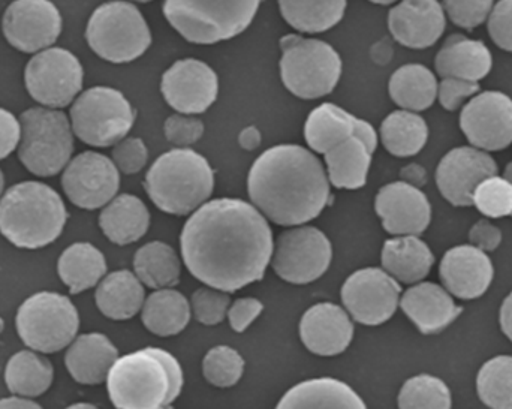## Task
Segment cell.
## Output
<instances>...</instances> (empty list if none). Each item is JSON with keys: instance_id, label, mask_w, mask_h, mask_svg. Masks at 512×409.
I'll list each match as a JSON object with an SVG mask.
<instances>
[{"instance_id": "50", "label": "cell", "mask_w": 512, "mask_h": 409, "mask_svg": "<svg viewBox=\"0 0 512 409\" xmlns=\"http://www.w3.org/2000/svg\"><path fill=\"white\" fill-rule=\"evenodd\" d=\"M264 305L254 297L239 299L230 305L228 309V320H230L231 329L237 333H243L249 329L252 323L262 314Z\"/></svg>"}, {"instance_id": "2", "label": "cell", "mask_w": 512, "mask_h": 409, "mask_svg": "<svg viewBox=\"0 0 512 409\" xmlns=\"http://www.w3.org/2000/svg\"><path fill=\"white\" fill-rule=\"evenodd\" d=\"M248 191L265 218L295 227L321 215L330 201V180L312 152L295 144H280L256 159L249 171Z\"/></svg>"}, {"instance_id": "55", "label": "cell", "mask_w": 512, "mask_h": 409, "mask_svg": "<svg viewBox=\"0 0 512 409\" xmlns=\"http://www.w3.org/2000/svg\"><path fill=\"white\" fill-rule=\"evenodd\" d=\"M501 329L512 342V293L505 299L501 308Z\"/></svg>"}, {"instance_id": "8", "label": "cell", "mask_w": 512, "mask_h": 409, "mask_svg": "<svg viewBox=\"0 0 512 409\" xmlns=\"http://www.w3.org/2000/svg\"><path fill=\"white\" fill-rule=\"evenodd\" d=\"M280 47V75L292 95L316 99L333 92L342 75V60L331 45L319 39L286 35Z\"/></svg>"}, {"instance_id": "59", "label": "cell", "mask_w": 512, "mask_h": 409, "mask_svg": "<svg viewBox=\"0 0 512 409\" xmlns=\"http://www.w3.org/2000/svg\"><path fill=\"white\" fill-rule=\"evenodd\" d=\"M3 186H5V177H3L2 170H0V197L3 194Z\"/></svg>"}, {"instance_id": "35", "label": "cell", "mask_w": 512, "mask_h": 409, "mask_svg": "<svg viewBox=\"0 0 512 409\" xmlns=\"http://www.w3.org/2000/svg\"><path fill=\"white\" fill-rule=\"evenodd\" d=\"M53 365L36 351H20L9 359L5 383L12 395L38 398L53 384Z\"/></svg>"}, {"instance_id": "19", "label": "cell", "mask_w": 512, "mask_h": 409, "mask_svg": "<svg viewBox=\"0 0 512 409\" xmlns=\"http://www.w3.org/2000/svg\"><path fill=\"white\" fill-rule=\"evenodd\" d=\"M498 174L495 159L472 147H459L444 156L436 182L439 191L453 206L468 207L474 204V192L483 180Z\"/></svg>"}, {"instance_id": "25", "label": "cell", "mask_w": 512, "mask_h": 409, "mask_svg": "<svg viewBox=\"0 0 512 409\" xmlns=\"http://www.w3.org/2000/svg\"><path fill=\"white\" fill-rule=\"evenodd\" d=\"M119 359V351L102 333H87L72 341L66 351L65 365L77 383L98 386L107 381L110 369Z\"/></svg>"}, {"instance_id": "22", "label": "cell", "mask_w": 512, "mask_h": 409, "mask_svg": "<svg viewBox=\"0 0 512 409\" xmlns=\"http://www.w3.org/2000/svg\"><path fill=\"white\" fill-rule=\"evenodd\" d=\"M300 338L304 347L316 356H337L351 344L354 324L345 309L334 303H319L304 312Z\"/></svg>"}, {"instance_id": "7", "label": "cell", "mask_w": 512, "mask_h": 409, "mask_svg": "<svg viewBox=\"0 0 512 409\" xmlns=\"http://www.w3.org/2000/svg\"><path fill=\"white\" fill-rule=\"evenodd\" d=\"M21 138L18 159L39 177L59 174L71 161L74 131L63 111L35 107L20 117Z\"/></svg>"}, {"instance_id": "4", "label": "cell", "mask_w": 512, "mask_h": 409, "mask_svg": "<svg viewBox=\"0 0 512 409\" xmlns=\"http://www.w3.org/2000/svg\"><path fill=\"white\" fill-rule=\"evenodd\" d=\"M66 219L62 198L45 183H18L0 198V233L17 248L50 245L62 234Z\"/></svg>"}, {"instance_id": "20", "label": "cell", "mask_w": 512, "mask_h": 409, "mask_svg": "<svg viewBox=\"0 0 512 409\" xmlns=\"http://www.w3.org/2000/svg\"><path fill=\"white\" fill-rule=\"evenodd\" d=\"M375 210L385 231L394 236H420L432 219L426 195L406 182L384 186L376 195Z\"/></svg>"}, {"instance_id": "49", "label": "cell", "mask_w": 512, "mask_h": 409, "mask_svg": "<svg viewBox=\"0 0 512 409\" xmlns=\"http://www.w3.org/2000/svg\"><path fill=\"white\" fill-rule=\"evenodd\" d=\"M480 90L477 81L462 80V78L445 77L438 86L439 101L448 111H456L465 99L471 98Z\"/></svg>"}, {"instance_id": "62", "label": "cell", "mask_w": 512, "mask_h": 409, "mask_svg": "<svg viewBox=\"0 0 512 409\" xmlns=\"http://www.w3.org/2000/svg\"><path fill=\"white\" fill-rule=\"evenodd\" d=\"M0 324H2V321H0Z\"/></svg>"}, {"instance_id": "27", "label": "cell", "mask_w": 512, "mask_h": 409, "mask_svg": "<svg viewBox=\"0 0 512 409\" xmlns=\"http://www.w3.org/2000/svg\"><path fill=\"white\" fill-rule=\"evenodd\" d=\"M99 227L110 242L120 246L131 245L149 230V209L135 195H119L102 210Z\"/></svg>"}, {"instance_id": "17", "label": "cell", "mask_w": 512, "mask_h": 409, "mask_svg": "<svg viewBox=\"0 0 512 409\" xmlns=\"http://www.w3.org/2000/svg\"><path fill=\"white\" fill-rule=\"evenodd\" d=\"M463 134L478 149H507L512 143V99L501 92L475 96L460 116Z\"/></svg>"}, {"instance_id": "46", "label": "cell", "mask_w": 512, "mask_h": 409, "mask_svg": "<svg viewBox=\"0 0 512 409\" xmlns=\"http://www.w3.org/2000/svg\"><path fill=\"white\" fill-rule=\"evenodd\" d=\"M113 162L123 174L140 173L146 167L149 150L141 138H123L113 149Z\"/></svg>"}, {"instance_id": "28", "label": "cell", "mask_w": 512, "mask_h": 409, "mask_svg": "<svg viewBox=\"0 0 512 409\" xmlns=\"http://www.w3.org/2000/svg\"><path fill=\"white\" fill-rule=\"evenodd\" d=\"M95 300L105 317L116 321L129 320L143 308L146 291L135 273L119 270L102 279Z\"/></svg>"}, {"instance_id": "43", "label": "cell", "mask_w": 512, "mask_h": 409, "mask_svg": "<svg viewBox=\"0 0 512 409\" xmlns=\"http://www.w3.org/2000/svg\"><path fill=\"white\" fill-rule=\"evenodd\" d=\"M474 204L490 218L512 215V183L498 176L483 180L475 189Z\"/></svg>"}, {"instance_id": "60", "label": "cell", "mask_w": 512, "mask_h": 409, "mask_svg": "<svg viewBox=\"0 0 512 409\" xmlns=\"http://www.w3.org/2000/svg\"><path fill=\"white\" fill-rule=\"evenodd\" d=\"M69 408H96L95 405H90V404H74V405H71V407Z\"/></svg>"}, {"instance_id": "48", "label": "cell", "mask_w": 512, "mask_h": 409, "mask_svg": "<svg viewBox=\"0 0 512 409\" xmlns=\"http://www.w3.org/2000/svg\"><path fill=\"white\" fill-rule=\"evenodd\" d=\"M489 33L502 50L512 53V0H501L489 15Z\"/></svg>"}, {"instance_id": "61", "label": "cell", "mask_w": 512, "mask_h": 409, "mask_svg": "<svg viewBox=\"0 0 512 409\" xmlns=\"http://www.w3.org/2000/svg\"><path fill=\"white\" fill-rule=\"evenodd\" d=\"M135 2L146 3V2H152V0H135Z\"/></svg>"}, {"instance_id": "57", "label": "cell", "mask_w": 512, "mask_h": 409, "mask_svg": "<svg viewBox=\"0 0 512 409\" xmlns=\"http://www.w3.org/2000/svg\"><path fill=\"white\" fill-rule=\"evenodd\" d=\"M505 179L510 180L512 183V162L507 165V170H505Z\"/></svg>"}, {"instance_id": "9", "label": "cell", "mask_w": 512, "mask_h": 409, "mask_svg": "<svg viewBox=\"0 0 512 409\" xmlns=\"http://www.w3.org/2000/svg\"><path fill=\"white\" fill-rule=\"evenodd\" d=\"M90 48L111 63H128L146 53L152 33L137 6L108 2L99 6L86 30Z\"/></svg>"}, {"instance_id": "47", "label": "cell", "mask_w": 512, "mask_h": 409, "mask_svg": "<svg viewBox=\"0 0 512 409\" xmlns=\"http://www.w3.org/2000/svg\"><path fill=\"white\" fill-rule=\"evenodd\" d=\"M164 131L170 143L179 147H188L203 137L204 123L186 114H174L165 122Z\"/></svg>"}, {"instance_id": "36", "label": "cell", "mask_w": 512, "mask_h": 409, "mask_svg": "<svg viewBox=\"0 0 512 409\" xmlns=\"http://www.w3.org/2000/svg\"><path fill=\"white\" fill-rule=\"evenodd\" d=\"M390 95L405 110H427L438 96V81L429 68L411 63L394 72L390 80Z\"/></svg>"}, {"instance_id": "26", "label": "cell", "mask_w": 512, "mask_h": 409, "mask_svg": "<svg viewBox=\"0 0 512 409\" xmlns=\"http://www.w3.org/2000/svg\"><path fill=\"white\" fill-rule=\"evenodd\" d=\"M436 71L442 78L480 81L492 71L493 57L484 42L453 35L436 56Z\"/></svg>"}, {"instance_id": "38", "label": "cell", "mask_w": 512, "mask_h": 409, "mask_svg": "<svg viewBox=\"0 0 512 409\" xmlns=\"http://www.w3.org/2000/svg\"><path fill=\"white\" fill-rule=\"evenodd\" d=\"M286 23L306 33H321L343 18L346 0H279Z\"/></svg>"}, {"instance_id": "21", "label": "cell", "mask_w": 512, "mask_h": 409, "mask_svg": "<svg viewBox=\"0 0 512 409\" xmlns=\"http://www.w3.org/2000/svg\"><path fill=\"white\" fill-rule=\"evenodd\" d=\"M445 26L444 8L438 0H402L388 15V27L394 39L415 50L435 45Z\"/></svg>"}, {"instance_id": "3", "label": "cell", "mask_w": 512, "mask_h": 409, "mask_svg": "<svg viewBox=\"0 0 512 409\" xmlns=\"http://www.w3.org/2000/svg\"><path fill=\"white\" fill-rule=\"evenodd\" d=\"M185 378L173 354L144 348L119 357L107 377L108 395L116 408H167L182 393Z\"/></svg>"}, {"instance_id": "31", "label": "cell", "mask_w": 512, "mask_h": 409, "mask_svg": "<svg viewBox=\"0 0 512 409\" xmlns=\"http://www.w3.org/2000/svg\"><path fill=\"white\" fill-rule=\"evenodd\" d=\"M277 408H366L360 396L342 381L318 378L286 392Z\"/></svg>"}, {"instance_id": "42", "label": "cell", "mask_w": 512, "mask_h": 409, "mask_svg": "<svg viewBox=\"0 0 512 409\" xmlns=\"http://www.w3.org/2000/svg\"><path fill=\"white\" fill-rule=\"evenodd\" d=\"M243 371H245V360L236 350L227 345L212 348L204 357V378L219 389L236 386L242 378Z\"/></svg>"}, {"instance_id": "11", "label": "cell", "mask_w": 512, "mask_h": 409, "mask_svg": "<svg viewBox=\"0 0 512 409\" xmlns=\"http://www.w3.org/2000/svg\"><path fill=\"white\" fill-rule=\"evenodd\" d=\"M135 111L119 90L98 86L78 96L71 108L72 131L83 143L110 147L128 135Z\"/></svg>"}, {"instance_id": "58", "label": "cell", "mask_w": 512, "mask_h": 409, "mask_svg": "<svg viewBox=\"0 0 512 409\" xmlns=\"http://www.w3.org/2000/svg\"><path fill=\"white\" fill-rule=\"evenodd\" d=\"M370 2L378 3V5H391V3L397 2V0H370Z\"/></svg>"}, {"instance_id": "30", "label": "cell", "mask_w": 512, "mask_h": 409, "mask_svg": "<svg viewBox=\"0 0 512 409\" xmlns=\"http://www.w3.org/2000/svg\"><path fill=\"white\" fill-rule=\"evenodd\" d=\"M192 308L185 296L173 288H161L144 300L141 320L153 335H179L191 321Z\"/></svg>"}, {"instance_id": "23", "label": "cell", "mask_w": 512, "mask_h": 409, "mask_svg": "<svg viewBox=\"0 0 512 409\" xmlns=\"http://www.w3.org/2000/svg\"><path fill=\"white\" fill-rule=\"evenodd\" d=\"M492 260L475 246H457L442 258L439 275L442 284L463 300L477 299L489 290L493 281Z\"/></svg>"}, {"instance_id": "39", "label": "cell", "mask_w": 512, "mask_h": 409, "mask_svg": "<svg viewBox=\"0 0 512 409\" xmlns=\"http://www.w3.org/2000/svg\"><path fill=\"white\" fill-rule=\"evenodd\" d=\"M429 129L423 117L412 111H394L381 125L382 144L399 158L417 155L427 143Z\"/></svg>"}, {"instance_id": "6", "label": "cell", "mask_w": 512, "mask_h": 409, "mask_svg": "<svg viewBox=\"0 0 512 409\" xmlns=\"http://www.w3.org/2000/svg\"><path fill=\"white\" fill-rule=\"evenodd\" d=\"M262 0H165L171 26L194 44H216L245 32Z\"/></svg>"}, {"instance_id": "34", "label": "cell", "mask_w": 512, "mask_h": 409, "mask_svg": "<svg viewBox=\"0 0 512 409\" xmlns=\"http://www.w3.org/2000/svg\"><path fill=\"white\" fill-rule=\"evenodd\" d=\"M57 272L71 294L83 293L104 279L107 261L90 243H74L59 258Z\"/></svg>"}, {"instance_id": "53", "label": "cell", "mask_w": 512, "mask_h": 409, "mask_svg": "<svg viewBox=\"0 0 512 409\" xmlns=\"http://www.w3.org/2000/svg\"><path fill=\"white\" fill-rule=\"evenodd\" d=\"M400 177H402L403 182L409 183V185L420 186L426 185L427 174L424 171L423 167L417 164L408 165V167L403 168L402 173H400Z\"/></svg>"}, {"instance_id": "16", "label": "cell", "mask_w": 512, "mask_h": 409, "mask_svg": "<svg viewBox=\"0 0 512 409\" xmlns=\"http://www.w3.org/2000/svg\"><path fill=\"white\" fill-rule=\"evenodd\" d=\"M62 32L59 9L50 0H15L3 15V33L12 47L36 53L50 47Z\"/></svg>"}, {"instance_id": "33", "label": "cell", "mask_w": 512, "mask_h": 409, "mask_svg": "<svg viewBox=\"0 0 512 409\" xmlns=\"http://www.w3.org/2000/svg\"><path fill=\"white\" fill-rule=\"evenodd\" d=\"M358 119L334 104H322L307 117L304 138L310 149L325 153L357 132Z\"/></svg>"}, {"instance_id": "51", "label": "cell", "mask_w": 512, "mask_h": 409, "mask_svg": "<svg viewBox=\"0 0 512 409\" xmlns=\"http://www.w3.org/2000/svg\"><path fill=\"white\" fill-rule=\"evenodd\" d=\"M20 138V120L15 119L14 114L0 108V159H5L17 149Z\"/></svg>"}, {"instance_id": "32", "label": "cell", "mask_w": 512, "mask_h": 409, "mask_svg": "<svg viewBox=\"0 0 512 409\" xmlns=\"http://www.w3.org/2000/svg\"><path fill=\"white\" fill-rule=\"evenodd\" d=\"M373 152L357 135L325 153L328 180L337 189H360L366 185Z\"/></svg>"}, {"instance_id": "44", "label": "cell", "mask_w": 512, "mask_h": 409, "mask_svg": "<svg viewBox=\"0 0 512 409\" xmlns=\"http://www.w3.org/2000/svg\"><path fill=\"white\" fill-rule=\"evenodd\" d=\"M231 300L227 291L218 288H200L192 294L191 308L195 318L204 326H216L227 317Z\"/></svg>"}, {"instance_id": "15", "label": "cell", "mask_w": 512, "mask_h": 409, "mask_svg": "<svg viewBox=\"0 0 512 409\" xmlns=\"http://www.w3.org/2000/svg\"><path fill=\"white\" fill-rule=\"evenodd\" d=\"M62 186L66 197L80 209H101L119 192V168L101 153L84 152L66 165Z\"/></svg>"}, {"instance_id": "24", "label": "cell", "mask_w": 512, "mask_h": 409, "mask_svg": "<svg viewBox=\"0 0 512 409\" xmlns=\"http://www.w3.org/2000/svg\"><path fill=\"white\" fill-rule=\"evenodd\" d=\"M400 306L424 335H435L447 329L463 311L444 288L430 282L409 288Z\"/></svg>"}, {"instance_id": "54", "label": "cell", "mask_w": 512, "mask_h": 409, "mask_svg": "<svg viewBox=\"0 0 512 409\" xmlns=\"http://www.w3.org/2000/svg\"><path fill=\"white\" fill-rule=\"evenodd\" d=\"M239 143L242 149L252 152V150L258 149L259 144H261V132L255 126H249V128L240 132Z\"/></svg>"}, {"instance_id": "41", "label": "cell", "mask_w": 512, "mask_h": 409, "mask_svg": "<svg viewBox=\"0 0 512 409\" xmlns=\"http://www.w3.org/2000/svg\"><path fill=\"white\" fill-rule=\"evenodd\" d=\"M399 407L451 408V393L439 378L418 375L406 381L400 390Z\"/></svg>"}, {"instance_id": "45", "label": "cell", "mask_w": 512, "mask_h": 409, "mask_svg": "<svg viewBox=\"0 0 512 409\" xmlns=\"http://www.w3.org/2000/svg\"><path fill=\"white\" fill-rule=\"evenodd\" d=\"M444 6L454 24L474 30L489 17L493 0H444Z\"/></svg>"}, {"instance_id": "12", "label": "cell", "mask_w": 512, "mask_h": 409, "mask_svg": "<svg viewBox=\"0 0 512 409\" xmlns=\"http://www.w3.org/2000/svg\"><path fill=\"white\" fill-rule=\"evenodd\" d=\"M330 240L315 227H298L280 234L270 264L289 284L304 285L321 278L331 264Z\"/></svg>"}, {"instance_id": "40", "label": "cell", "mask_w": 512, "mask_h": 409, "mask_svg": "<svg viewBox=\"0 0 512 409\" xmlns=\"http://www.w3.org/2000/svg\"><path fill=\"white\" fill-rule=\"evenodd\" d=\"M481 401L492 408H512V357L499 356L481 368L477 378Z\"/></svg>"}, {"instance_id": "13", "label": "cell", "mask_w": 512, "mask_h": 409, "mask_svg": "<svg viewBox=\"0 0 512 409\" xmlns=\"http://www.w3.org/2000/svg\"><path fill=\"white\" fill-rule=\"evenodd\" d=\"M83 66L65 48H45L27 63L26 87L39 104L63 108L74 101L83 87Z\"/></svg>"}, {"instance_id": "10", "label": "cell", "mask_w": 512, "mask_h": 409, "mask_svg": "<svg viewBox=\"0 0 512 409\" xmlns=\"http://www.w3.org/2000/svg\"><path fill=\"white\" fill-rule=\"evenodd\" d=\"M78 327L77 308L62 294H35L17 312L18 336L27 348L38 353L62 351L72 344Z\"/></svg>"}, {"instance_id": "52", "label": "cell", "mask_w": 512, "mask_h": 409, "mask_svg": "<svg viewBox=\"0 0 512 409\" xmlns=\"http://www.w3.org/2000/svg\"><path fill=\"white\" fill-rule=\"evenodd\" d=\"M469 240L475 248L484 252H492L498 249L502 242V233L498 227L490 224L489 221L477 222L469 233Z\"/></svg>"}, {"instance_id": "14", "label": "cell", "mask_w": 512, "mask_h": 409, "mask_svg": "<svg viewBox=\"0 0 512 409\" xmlns=\"http://www.w3.org/2000/svg\"><path fill=\"white\" fill-rule=\"evenodd\" d=\"M399 282L385 270L361 269L342 287V302L348 314L364 326H381L390 320L400 302Z\"/></svg>"}, {"instance_id": "5", "label": "cell", "mask_w": 512, "mask_h": 409, "mask_svg": "<svg viewBox=\"0 0 512 409\" xmlns=\"http://www.w3.org/2000/svg\"><path fill=\"white\" fill-rule=\"evenodd\" d=\"M144 188L162 212L185 216L209 200L215 173L203 155L180 147L156 159L147 171Z\"/></svg>"}, {"instance_id": "18", "label": "cell", "mask_w": 512, "mask_h": 409, "mask_svg": "<svg viewBox=\"0 0 512 409\" xmlns=\"http://www.w3.org/2000/svg\"><path fill=\"white\" fill-rule=\"evenodd\" d=\"M161 89L165 101L174 110L182 114H201L218 98V75L201 60H179L165 72Z\"/></svg>"}, {"instance_id": "29", "label": "cell", "mask_w": 512, "mask_h": 409, "mask_svg": "<svg viewBox=\"0 0 512 409\" xmlns=\"http://www.w3.org/2000/svg\"><path fill=\"white\" fill-rule=\"evenodd\" d=\"M381 260L385 272L403 284H415L426 278L435 263L429 246L417 236L387 240Z\"/></svg>"}, {"instance_id": "56", "label": "cell", "mask_w": 512, "mask_h": 409, "mask_svg": "<svg viewBox=\"0 0 512 409\" xmlns=\"http://www.w3.org/2000/svg\"><path fill=\"white\" fill-rule=\"evenodd\" d=\"M0 408H41V405L32 401V398H24V396H12V398L2 399Z\"/></svg>"}, {"instance_id": "37", "label": "cell", "mask_w": 512, "mask_h": 409, "mask_svg": "<svg viewBox=\"0 0 512 409\" xmlns=\"http://www.w3.org/2000/svg\"><path fill=\"white\" fill-rule=\"evenodd\" d=\"M134 270L146 287L161 290L179 284L182 263L170 245L152 242L138 249L134 257Z\"/></svg>"}, {"instance_id": "1", "label": "cell", "mask_w": 512, "mask_h": 409, "mask_svg": "<svg viewBox=\"0 0 512 409\" xmlns=\"http://www.w3.org/2000/svg\"><path fill=\"white\" fill-rule=\"evenodd\" d=\"M180 248L195 279L236 293L264 278L273 255V233L252 204L219 198L195 210L183 227Z\"/></svg>"}]
</instances>
